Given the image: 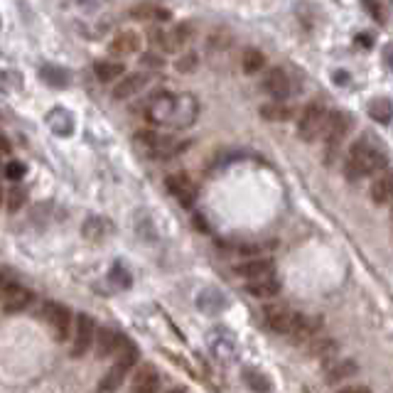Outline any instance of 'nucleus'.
I'll use <instances>...</instances> for the list:
<instances>
[{"mask_svg":"<svg viewBox=\"0 0 393 393\" xmlns=\"http://www.w3.org/2000/svg\"><path fill=\"white\" fill-rule=\"evenodd\" d=\"M386 153L381 151V145L369 135H362L357 143H352L347 153V162H344V175L349 180H362L369 175H378L386 170Z\"/></svg>","mask_w":393,"mask_h":393,"instance_id":"f257e3e1","label":"nucleus"},{"mask_svg":"<svg viewBox=\"0 0 393 393\" xmlns=\"http://www.w3.org/2000/svg\"><path fill=\"white\" fill-rule=\"evenodd\" d=\"M263 320L268 325V330H273L275 334L285 337H307L310 334V320L295 312L288 305H265L263 307Z\"/></svg>","mask_w":393,"mask_h":393,"instance_id":"f03ea898","label":"nucleus"},{"mask_svg":"<svg viewBox=\"0 0 393 393\" xmlns=\"http://www.w3.org/2000/svg\"><path fill=\"white\" fill-rule=\"evenodd\" d=\"M118 357H116V362L109 367V371L104 373V378H101V386H98V391L101 393H116L121 386H123V378L130 373V369L138 364V349L130 344V341H123L121 344Z\"/></svg>","mask_w":393,"mask_h":393,"instance_id":"7ed1b4c3","label":"nucleus"},{"mask_svg":"<svg viewBox=\"0 0 393 393\" xmlns=\"http://www.w3.org/2000/svg\"><path fill=\"white\" fill-rule=\"evenodd\" d=\"M138 145L143 148L148 155L157 157V160H167V157H175L180 155L182 151L187 148L185 140H175L170 135H160V133H153V130H145V133L135 135Z\"/></svg>","mask_w":393,"mask_h":393,"instance_id":"20e7f679","label":"nucleus"},{"mask_svg":"<svg viewBox=\"0 0 393 393\" xmlns=\"http://www.w3.org/2000/svg\"><path fill=\"white\" fill-rule=\"evenodd\" d=\"M327 118H330V111L320 104V101H312L302 109L300 118H298V135H300L305 143H315L317 138H322L325 133Z\"/></svg>","mask_w":393,"mask_h":393,"instance_id":"39448f33","label":"nucleus"},{"mask_svg":"<svg viewBox=\"0 0 393 393\" xmlns=\"http://www.w3.org/2000/svg\"><path fill=\"white\" fill-rule=\"evenodd\" d=\"M192 27L187 22L175 27H153L151 30V42L160 49V52H177L190 42Z\"/></svg>","mask_w":393,"mask_h":393,"instance_id":"423d86ee","label":"nucleus"},{"mask_svg":"<svg viewBox=\"0 0 393 393\" xmlns=\"http://www.w3.org/2000/svg\"><path fill=\"white\" fill-rule=\"evenodd\" d=\"M175 111H177V93L160 91L148 101L145 118L155 125H167V128H172V123H175Z\"/></svg>","mask_w":393,"mask_h":393,"instance_id":"0eeeda50","label":"nucleus"},{"mask_svg":"<svg viewBox=\"0 0 393 393\" xmlns=\"http://www.w3.org/2000/svg\"><path fill=\"white\" fill-rule=\"evenodd\" d=\"M42 320H45V325L49 327V332L57 341H64L72 332V312L59 302H45L42 305Z\"/></svg>","mask_w":393,"mask_h":393,"instance_id":"6e6552de","label":"nucleus"},{"mask_svg":"<svg viewBox=\"0 0 393 393\" xmlns=\"http://www.w3.org/2000/svg\"><path fill=\"white\" fill-rule=\"evenodd\" d=\"M349 130H352V116L344 114V111H332L330 118H327L322 138H325V143L330 145L332 151H337L341 145V140L347 138Z\"/></svg>","mask_w":393,"mask_h":393,"instance_id":"1a4fd4ad","label":"nucleus"},{"mask_svg":"<svg viewBox=\"0 0 393 393\" xmlns=\"http://www.w3.org/2000/svg\"><path fill=\"white\" fill-rule=\"evenodd\" d=\"M30 302H32L30 290L0 280V307L6 312H22L25 307H30Z\"/></svg>","mask_w":393,"mask_h":393,"instance_id":"9d476101","label":"nucleus"},{"mask_svg":"<svg viewBox=\"0 0 393 393\" xmlns=\"http://www.w3.org/2000/svg\"><path fill=\"white\" fill-rule=\"evenodd\" d=\"M96 339V325L88 315H79L74 325V341H72V357H84L93 347Z\"/></svg>","mask_w":393,"mask_h":393,"instance_id":"9b49d317","label":"nucleus"},{"mask_svg":"<svg viewBox=\"0 0 393 393\" xmlns=\"http://www.w3.org/2000/svg\"><path fill=\"white\" fill-rule=\"evenodd\" d=\"M165 185H167V192L175 196L182 207H192V204H194L196 187H194V182L185 175V172H175V175H170L165 180Z\"/></svg>","mask_w":393,"mask_h":393,"instance_id":"f8f14e48","label":"nucleus"},{"mask_svg":"<svg viewBox=\"0 0 393 393\" xmlns=\"http://www.w3.org/2000/svg\"><path fill=\"white\" fill-rule=\"evenodd\" d=\"M196 116H199V104L192 93H177V111H175V123L172 128H190L194 125Z\"/></svg>","mask_w":393,"mask_h":393,"instance_id":"ddd939ff","label":"nucleus"},{"mask_svg":"<svg viewBox=\"0 0 393 393\" xmlns=\"http://www.w3.org/2000/svg\"><path fill=\"white\" fill-rule=\"evenodd\" d=\"M160 373L153 364H143L138 367L133 376V383H130V391L133 393H157L160 391Z\"/></svg>","mask_w":393,"mask_h":393,"instance_id":"4468645a","label":"nucleus"},{"mask_svg":"<svg viewBox=\"0 0 393 393\" xmlns=\"http://www.w3.org/2000/svg\"><path fill=\"white\" fill-rule=\"evenodd\" d=\"M148 84V74L145 72H135V74H123L118 79V84L114 86V98L123 101V98H130L135 93H140Z\"/></svg>","mask_w":393,"mask_h":393,"instance_id":"2eb2a0df","label":"nucleus"},{"mask_svg":"<svg viewBox=\"0 0 393 393\" xmlns=\"http://www.w3.org/2000/svg\"><path fill=\"white\" fill-rule=\"evenodd\" d=\"M263 88H265V93H268V96L275 98V101H283V98L290 93L288 74H285L280 67L268 69V74H265V79H263Z\"/></svg>","mask_w":393,"mask_h":393,"instance_id":"dca6fc26","label":"nucleus"},{"mask_svg":"<svg viewBox=\"0 0 393 393\" xmlns=\"http://www.w3.org/2000/svg\"><path fill=\"white\" fill-rule=\"evenodd\" d=\"M123 341H125V339L118 334V332H114L111 327H104V330H101V332L96 334V339H93V344H96V357H98V359L111 357V354L118 352Z\"/></svg>","mask_w":393,"mask_h":393,"instance_id":"f3484780","label":"nucleus"},{"mask_svg":"<svg viewBox=\"0 0 393 393\" xmlns=\"http://www.w3.org/2000/svg\"><path fill=\"white\" fill-rule=\"evenodd\" d=\"M236 273L246 280H256V278H265V275H273V261L268 259H251V261H243V263L236 265Z\"/></svg>","mask_w":393,"mask_h":393,"instance_id":"a211bd4d","label":"nucleus"},{"mask_svg":"<svg viewBox=\"0 0 393 393\" xmlns=\"http://www.w3.org/2000/svg\"><path fill=\"white\" fill-rule=\"evenodd\" d=\"M371 199L378 207L393 204V172H381L371 185Z\"/></svg>","mask_w":393,"mask_h":393,"instance_id":"6ab92c4d","label":"nucleus"},{"mask_svg":"<svg viewBox=\"0 0 393 393\" xmlns=\"http://www.w3.org/2000/svg\"><path fill=\"white\" fill-rule=\"evenodd\" d=\"M246 293L254 295V298H275L280 293V280L273 275H265V278H256V280H246Z\"/></svg>","mask_w":393,"mask_h":393,"instance_id":"aec40b11","label":"nucleus"},{"mask_svg":"<svg viewBox=\"0 0 393 393\" xmlns=\"http://www.w3.org/2000/svg\"><path fill=\"white\" fill-rule=\"evenodd\" d=\"M111 54H116V57H128V54H135L140 49V35L138 32H121V35L114 37V42L109 45Z\"/></svg>","mask_w":393,"mask_h":393,"instance_id":"412c9836","label":"nucleus"},{"mask_svg":"<svg viewBox=\"0 0 393 393\" xmlns=\"http://www.w3.org/2000/svg\"><path fill=\"white\" fill-rule=\"evenodd\" d=\"M93 72H96L98 82H118L125 74V64L123 62H114V59H101V62L93 64Z\"/></svg>","mask_w":393,"mask_h":393,"instance_id":"4be33fe9","label":"nucleus"},{"mask_svg":"<svg viewBox=\"0 0 393 393\" xmlns=\"http://www.w3.org/2000/svg\"><path fill=\"white\" fill-rule=\"evenodd\" d=\"M261 116L265 121H270V123H283V121H288L293 116V109L288 104H283V101H270V104L261 106Z\"/></svg>","mask_w":393,"mask_h":393,"instance_id":"5701e85b","label":"nucleus"},{"mask_svg":"<svg viewBox=\"0 0 393 393\" xmlns=\"http://www.w3.org/2000/svg\"><path fill=\"white\" fill-rule=\"evenodd\" d=\"M354 373H357V364L354 362H334L327 367L325 378L332 383H339V381H347V378L354 376Z\"/></svg>","mask_w":393,"mask_h":393,"instance_id":"b1692460","label":"nucleus"},{"mask_svg":"<svg viewBox=\"0 0 393 393\" xmlns=\"http://www.w3.org/2000/svg\"><path fill=\"white\" fill-rule=\"evenodd\" d=\"M369 116H371L376 123H391L393 121V104L388 98H373L371 104H369Z\"/></svg>","mask_w":393,"mask_h":393,"instance_id":"393cba45","label":"nucleus"},{"mask_svg":"<svg viewBox=\"0 0 393 393\" xmlns=\"http://www.w3.org/2000/svg\"><path fill=\"white\" fill-rule=\"evenodd\" d=\"M241 67H243V72H246V74L261 72V69L265 67L263 52H259V49H246V52H243V59H241Z\"/></svg>","mask_w":393,"mask_h":393,"instance_id":"a878e982","label":"nucleus"},{"mask_svg":"<svg viewBox=\"0 0 393 393\" xmlns=\"http://www.w3.org/2000/svg\"><path fill=\"white\" fill-rule=\"evenodd\" d=\"M130 15L138 17V20H167V10H162V8H155V6H138L130 10Z\"/></svg>","mask_w":393,"mask_h":393,"instance_id":"bb28decb","label":"nucleus"},{"mask_svg":"<svg viewBox=\"0 0 393 393\" xmlns=\"http://www.w3.org/2000/svg\"><path fill=\"white\" fill-rule=\"evenodd\" d=\"M52 114L59 118V123H52L49 128H52L57 135H69V133H72V130H74V118H72V116H69L67 111H62V109L52 111Z\"/></svg>","mask_w":393,"mask_h":393,"instance_id":"cd10ccee","label":"nucleus"},{"mask_svg":"<svg viewBox=\"0 0 393 393\" xmlns=\"http://www.w3.org/2000/svg\"><path fill=\"white\" fill-rule=\"evenodd\" d=\"M243 378H246V383H249V386L254 388V391H259V393L270 391V381L263 376V373L254 371V369H249V371H243Z\"/></svg>","mask_w":393,"mask_h":393,"instance_id":"c85d7f7f","label":"nucleus"},{"mask_svg":"<svg viewBox=\"0 0 393 393\" xmlns=\"http://www.w3.org/2000/svg\"><path fill=\"white\" fill-rule=\"evenodd\" d=\"M196 62H199V57H196L194 52H187V54H182V57L177 59L175 69L180 74H190V72H194V69H196Z\"/></svg>","mask_w":393,"mask_h":393,"instance_id":"c756f323","label":"nucleus"},{"mask_svg":"<svg viewBox=\"0 0 393 393\" xmlns=\"http://www.w3.org/2000/svg\"><path fill=\"white\" fill-rule=\"evenodd\" d=\"M101 229H104V219H88L86 226H84V236L98 241V238L104 236V231H101Z\"/></svg>","mask_w":393,"mask_h":393,"instance_id":"7c9ffc66","label":"nucleus"},{"mask_svg":"<svg viewBox=\"0 0 393 393\" xmlns=\"http://www.w3.org/2000/svg\"><path fill=\"white\" fill-rule=\"evenodd\" d=\"M22 204H25V192H22L20 187H13V190L8 192V209H10V212H17Z\"/></svg>","mask_w":393,"mask_h":393,"instance_id":"2f4dec72","label":"nucleus"},{"mask_svg":"<svg viewBox=\"0 0 393 393\" xmlns=\"http://www.w3.org/2000/svg\"><path fill=\"white\" fill-rule=\"evenodd\" d=\"M140 64H145V67H151V69H157V67H162V57H157V54H153V52H145L143 57H140Z\"/></svg>","mask_w":393,"mask_h":393,"instance_id":"473e14b6","label":"nucleus"},{"mask_svg":"<svg viewBox=\"0 0 393 393\" xmlns=\"http://www.w3.org/2000/svg\"><path fill=\"white\" fill-rule=\"evenodd\" d=\"M6 175L10 177V180H20V177L25 175V167H22L20 162H8V167H6Z\"/></svg>","mask_w":393,"mask_h":393,"instance_id":"72a5a7b5","label":"nucleus"},{"mask_svg":"<svg viewBox=\"0 0 393 393\" xmlns=\"http://www.w3.org/2000/svg\"><path fill=\"white\" fill-rule=\"evenodd\" d=\"M364 8H367L376 20H383V13H381V6H378V0H364Z\"/></svg>","mask_w":393,"mask_h":393,"instance_id":"f704fd0d","label":"nucleus"},{"mask_svg":"<svg viewBox=\"0 0 393 393\" xmlns=\"http://www.w3.org/2000/svg\"><path fill=\"white\" fill-rule=\"evenodd\" d=\"M111 278L118 280L121 285H130V275L125 273V270L121 268V265H114V273H111Z\"/></svg>","mask_w":393,"mask_h":393,"instance_id":"c9c22d12","label":"nucleus"},{"mask_svg":"<svg viewBox=\"0 0 393 393\" xmlns=\"http://www.w3.org/2000/svg\"><path fill=\"white\" fill-rule=\"evenodd\" d=\"M334 393H371L367 386H362V383H349V386H341L339 391Z\"/></svg>","mask_w":393,"mask_h":393,"instance_id":"e433bc0d","label":"nucleus"},{"mask_svg":"<svg viewBox=\"0 0 393 393\" xmlns=\"http://www.w3.org/2000/svg\"><path fill=\"white\" fill-rule=\"evenodd\" d=\"M383 62H386L388 67L393 69V42H388L386 49H383Z\"/></svg>","mask_w":393,"mask_h":393,"instance_id":"4c0bfd02","label":"nucleus"},{"mask_svg":"<svg viewBox=\"0 0 393 393\" xmlns=\"http://www.w3.org/2000/svg\"><path fill=\"white\" fill-rule=\"evenodd\" d=\"M165 393H187V391H185V386H172V388H167Z\"/></svg>","mask_w":393,"mask_h":393,"instance_id":"58836bf2","label":"nucleus"},{"mask_svg":"<svg viewBox=\"0 0 393 393\" xmlns=\"http://www.w3.org/2000/svg\"><path fill=\"white\" fill-rule=\"evenodd\" d=\"M0 153H8V140L0 135Z\"/></svg>","mask_w":393,"mask_h":393,"instance_id":"ea45409f","label":"nucleus"},{"mask_svg":"<svg viewBox=\"0 0 393 393\" xmlns=\"http://www.w3.org/2000/svg\"><path fill=\"white\" fill-rule=\"evenodd\" d=\"M391 3H393V0H391Z\"/></svg>","mask_w":393,"mask_h":393,"instance_id":"a19ab883","label":"nucleus"}]
</instances>
